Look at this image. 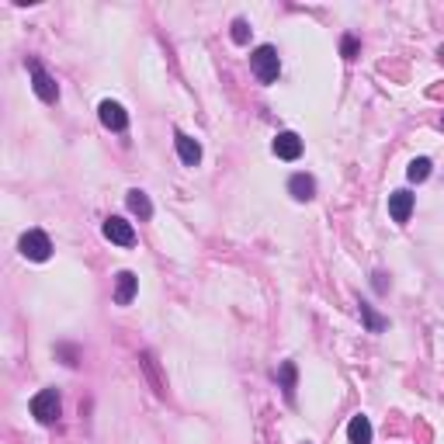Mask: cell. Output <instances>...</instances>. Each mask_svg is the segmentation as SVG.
Here are the masks:
<instances>
[{
	"label": "cell",
	"mask_w": 444,
	"mask_h": 444,
	"mask_svg": "<svg viewBox=\"0 0 444 444\" xmlns=\"http://www.w3.org/2000/svg\"><path fill=\"white\" fill-rule=\"evenodd\" d=\"M125 205H129L132 215H139L143 222L146 219H153V202L146 198V191H139V187H132L129 195H125Z\"/></svg>",
	"instance_id": "4fadbf2b"
},
{
	"label": "cell",
	"mask_w": 444,
	"mask_h": 444,
	"mask_svg": "<svg viewBox=\"0 0 444 444\" xmlns=\"http://www.w3.org/2000/svg\"><path fill=\"white\" fill-rule=\"evenodd\" d=\"M295 378H299V368H295V361H285V365L278 368V382H282V389H285L288 403H295Z\"/></svg>",
	"instance_id": "5bb4252c"
},
{
	"label": "cell",
	"mask_w": 444,
	"mask_h": 444,
	"mask_svg": "<svg viewBox=\"0 0 444 444\" xmlns=\"http://www.w3.org/2000/svg\"><path fill=\"white\" fill-rule=\"evenodd\" d=\"M371 278H375V282H371V285H375V291H386V271H375V274H371Z\"/></svg>",
	"instance_id": "ffe728a7"
},
{
	"label": "cell",
	"mask_w": 444,
	"mask_h": 444,
	"mask_svg": "<svg viewBox=\"0 0 444 444\" xmlns=\"http://www.w3.org/2000/svg\"><path fill=\"white\" fill-rule=\"evenodd\" d=\"M174 146H177L181 163H187V167H198V163H202V146H198V139H191V135H184V132H174Z\"/></svg>",
	"instance_id": "9c48e42d"
},
{
	"label": "cell",
	"mask_w": 444,
	"mask_h": 444,
	"mask_svg": "<svg viewBox=\"0 0 444 444\" xmlns=\"http://www.w3.org/2000/svg\"><path fill=\"white\" fill-rule=\"evenodd\" d=\"M288 191H291L295 202H309V198H316V181L309 174H291L288 177Z\"/></svg>",
	"instance_id": "8fae6325"
},
{
	"label": "cell",
	"mask_w": 444,
	"mask_h": 444,
	"mask_svg": "<svg viewBox=\"0 0 444 444\" xmlns=\"http://www.w3.org/2000/svg\"><path fill=\"white\" fill-rule=\"evenodd\" d=\"M406 177H410L413 184L427 181V177H430V160H427V157H417L413 163H410V167H406Z\"/></svg>",
	"instance_id": "e0dca14e"
},
{
	"label": "cell",
	"mask_w": 444,
	"mask_h": 444,
	"mask_svg": "<svg viewBox=\"0 0 444 444\" xmlns=\"http://www.w3.org/2000/svg\"><path fill=\"white\" fill-rule=\"evenodd\" d=\"M18 250L25 254L28 261L42 264V261H49V254H53V239L42 233V229H28V233L21 236V243H18Z\"/></svg>",
	"instance_id": "277c9868"
},
{
	"label": "cell",
	"mask_w": 444,
	"mask_h": 444,
	"mask_svg": "<svg viewBox=\"0 0 444 444\" xmlns=\"http://www.w3.org/2000/svg\"><path fill=\"white\" fill-rule=\"evenodd\" d=\"M98 115H101V125H105V129H111V132L129 129V115H125V108L118 105V101H101Z\"/></svg>",
	"instance_id": "8992f818"
},
{
	"label": "cell",
	"mask_w": 444,
	"mask_h": 444,
	"mask_svg": "<svg viewBox=\"0 0 444 444\" xmlns=\"http://www.w3.org/2000/svg\"><path fill=\"white\" fill-rule=\"evenodd\" d=\"M371 420L365 417V413H358V417H351V423H347V441L351 444H371Z\"/></svg>",
	"instance_id": "7c38bea8"
},
{
	"label": "cell",
	"mask_w": 444,
	"mask_h": 444,
	"mask_svg": "<svg viewBox=\"0 0 444 444\" xmlns=\"http://www.w3.org/2000/svg\"><path fill=\"white\" fill-rule=\"evenodd\" d=\"M59 413H63V399H59L56 389H42L31 396V417L38 423H56Z\"/></svg>",
	"instance_id": "7a4b0ae2"
},
{
	"label": "cell",
	"mask_w": 444,
	"mask_h": 444,
	"mask_svg": "<svg viewBox=\"0 0 444 444\" xmlns=\"http://www.w3.org/2000/svg\"><path fill=\"white\" fill-rule=\"evenodd\" d=\"M441 129H444V118H441Z\"/></svg>",
	"instance_id": "7402d4cb"
},
{
	"label": "cell",
	"mask_w": 444,
	"mask_h": 444,
	"mask_svg": "<svg viewBox=\"0 0 444 444\" xmlns=\"http://www.w3.org/2000/svg\"><path fill=\"white\" fill-rule=\"evenodd\" d=\"M358 313H361V319H365V326H368V334H382L386 326H389V319L386 316H378L368 302H358Z\"/></svg>",
	"instance_id": "9a60e30c"
},
{
	"label": "cell",
	"mask_w": 444,
	"mask_h": 444,
	"mask_svg": "<svg viewBox=\"0 0 444 444\" xmlns=\"http://www.w3.org/2000/svg\"><path fill=\"white\" fill-rule=\"evenodd\" d=\"M389 215L392 222H410V215H413V195L410 191H392L389 195Z\"/></svg>",
	"instance_id": "ba28073f"
},
{
	"label": "cell",
	"mask_w": 444,
	"mask_h": 444,
	"mask_svg": "<svg viewBox=\"0 0 444 444\" xmlns=\"http://www.w3.org/2000/svg\"><path fill=\"white\" fill-rule=\"evenodd\" d=\"M101 233H105V239L118 243V247H132V243H135V229H132V222H125L122 215H108Z\"/></svg>",
	"instance_id": "5b68a950"
},
{
	"label": "cell",
	"mask_w": 444,
	"mask_h": 444,
	"mask_svg": "<svg viewBox=\"0 0 444 444\" xmlns=\"http://www.w3.org/2000/svg\"><path fill=\"white\" fill-rule=\"evenodd\" d=\"M250 66H254V73L261 83H274L278 73H282V59H278V49L274 46H257L254 53H250Z\"/></svg>",
	"instance_id": "6da1fadb"
},
{
	"label": "cell",
	"mask_w": 444,
	"mask_h": 444,
	"mask_svg": "<svg viewBox=\"0 0 444 444\" xmlns=\"http://www.w3.org/2000/svg\"><path fill=\"white\" fill-rule=\"evenodd\" d=\"M139 291V278L132 271H118L115 274V306H129Z\"/></svg>",
	"instance_id": "52a82bcc"
},
{
	"label": "cell",
	"mask_w": 444,
	"mask_h": 444,
	"mask_svg": "<svg viewBox=\"0 0 444 444\" xmlns=\"http://www.w3.org/2000/svg\"><path fill=\"white\" fill-rule=\"evenodd\" d=\"M25 66H28V73H31V87H35V94H38L46 105H56V101H59V83L49 77V70H46L38 59H28Z\"/></svg>",
	"instance_id": "3957f363"
},
{
	"label": "cell",
	"mask_w": 444,
	"mask_h": 444,
	"mask_svg": "<svg viewBox=\"0 0 444 444\" xmlns=\"http://www.w3.org/2000/svg\"><path fill=\"white\" fill-rule=\"evenodd\" d=\"M229 35H233L236 46H247V42H250V25H247V18H236L233 31H229Z\"/></svg>",
	"instance_id": "ac0fdd59"
},
{
	"label": "cell",
	"mask_w": 444,
	"mask_h": 444,
	"mask_svg": "<svg viewBox=\"0 0 444 444\" xmlns=\"http://www.w3.org/2000/svg\"><path fill=\"white\" fill-rule=\"evenodd\" d=\"M59 354L66 358V365H70V368L77 365V351H73V347H59Z\"/></svg>",
	"instance_id": "44dd1931"
},
{
	"label": "cell",
	"mask_w": 444,
	"mask_h": 444,
	"mask_svg": "<svg viewBox=\"0 0 444 444\" xmlns=\"http://www.w3.org/2000/svg\"><path fill=\"white\" fill-rule=\"evenodd\" d=\"M274 153L282 160H299L302 157V139H299V132H278V139H274Z\"/></svg>",
	"instance_id": "30bf717a"
},
{
	"label": "cell",
	"mask_w": 444,
	"mask_h": 444,
	"mask_svg": "<svg viewBox=\"0 0 444 444\" xmlns=\"http://www.w3.org/2000/svg\"><path fill=\"white\" fill-rule=\"evenodd\" d=\"M139 361H143V368H146V375H150V382H153L157 396H167V382L160 378V371H157V358H153L150 351H143V354H139Z\"/></svg>",
	"instance_id": "2e32d148"
},
{
	"label": "cell",
	"mask_w": 444,
	"mask_h": 444,
	"mask_svg": "<svg viewBox=\"0 0 444 444\" xmlns=\"http://www.w3.org/2000/svg\"><path fill=\"white\" fill-rule=\"evenodd\" d=\"M340 53H344V59H358V38H354V35H344Z\"/></svg>",
	"instance_id": "d6986e66"
}]
</instances>
